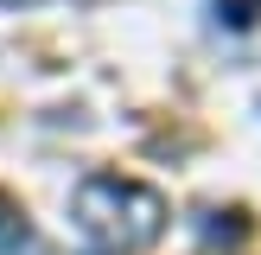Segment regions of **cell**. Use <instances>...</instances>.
<instances>
[{"label":"cell","mask_w":261,"mask_h":255,"mask_svg":"<svg viewBox=\"0 0 261 255\" xmlns=\"http://www.w3.org/2000/svg\"><path fill=\"white\" fill-rule=\"evenodd\" d=\"M204 236H223V242H242V236H249V223H242L236 211H204Z\"/></svg>","instance_id":"cell-3"},{"label":"cell","mask_w":261,"mask_h":255,"mask_svg":"<svg viewBox=\"0 0 261 255\" xmlns=\"http://www.w3.org/2000/svg\"><path fill=\"white\" fill-rule=\"evenodd\" d=\"M70 211H76V230L109 255H140L166 236V198L121 172H89L76 185Z\"/></svg>","instance_id":"cell-1"},{"label":"cell","mask_w":261,"mask_h":255,"mask_svg":"<svg viewBox=\"0 0 261 255\" xmlns=\"http://www.w3.org/2000/svg\"><path fill=\"white\" fill-rule=\"evenodd\" d=\"M0 255H45V236L32 230V217L13 198H0Z\"/></svg>","instance_id":"cell-2"}]
</instances>
